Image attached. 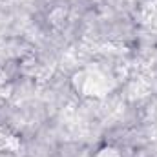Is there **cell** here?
Returning <instances> with one entry per match:
<instances>
[{"label": "cell", "mask_w": 157, "mask_h": 157, "mask_svg": "<svg viewBox=\"0 0 157 157\" xmlns=\"http://www.w3.org/2000/svg\"><path fill=\"white\" fill-rule=\"evenodd\" d=\"M73 86L84 97H106L113 90L112 77L99 68H86L73 75Z\"/></svg>", "instance_id": "obj_1"}, {"label": "cell", "mask_w": 157, "mask_h": 157, "mask_svg": "<svg viewBox=\"0 0 157 157\" xmlns=\"http://www.w3.org/2000/svg\"><path fill=\"white\" fill-rule=\"evenodd\" d=\"M15 144V137L13 135H9L7 132H4V130H0V150H9L11 146Z\"/></svg>", "instance_id": "obj_2"}, {"label": "cell", "mask_w": 157, "mask_h": 157, "mask_svg": "<svg viewBox=\"0 0 157 157\" xmlns=\"http://www.w3.org/2000/svg\"><path fill=\"white\" fill-rule=\"evenodd\" d=\"M97 157H121V154H119L115 148H102Z\"/></svg>", "instance_id": "obj_3"}]
</instances>
